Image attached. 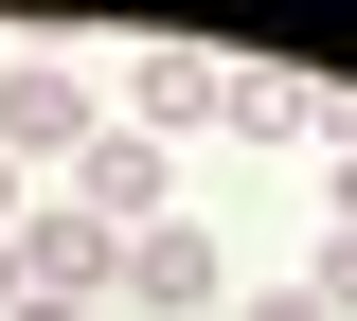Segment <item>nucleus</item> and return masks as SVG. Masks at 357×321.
Listing matches in <instances>:
<instances>
[{"label":"nucleus","instance_id":"7ed1b4c3","mask_svg":"<svg viewBox=\"0 0 357 321\" xmlns=\"http://www.w3.org/2000/svg\"><path fill=\"white\" fill-rule=\"evenodd\" d=\"M18 304H107V268H126V232L107 214H72V196H18Z\"/></svg>","mask_w":357,"mask_h":321},{"label":"nucleus","instance_id":"1a4fd4ad","mask_svg":"<svg viewBox=\"0 0 357 321\" xmlns=\"http://www.w3.org/2000/svg\"><path fill=\"white\" fill-rule=\"evenodd\" d=\"M232 321H321V304H304V285H250V304H232Z\"/></svg>","mask_w":357,"mask_h":321},{"label":"nucleus","instance_id":"20e7f679","mask_svg":"<svg viewBox=\"0 0 357 321\" xmlns=\"http://www.w3.org/2000/svg\"><path fill=\"white\" fill-rule=\"evenodd\" d=\"M126 125H143V143H178V125H232V54L161 36V54H143V90H126Z\"/></svg>","mask_w":357,"mask_h":321},{"label":"nucleus","instance_id":"f257e3e1","mask_svg":"<svg viewBox=\"0 0 357 321\" xmlns=\"http://www.w3.org/2000/svg\"><path fill=\"white\" fill-rule=\"evenodd\" d=\"M89 143H107V107H89V72H72V54H0V161H18V179H36V161L72 179Z\"/></svg>","mask_w":357,"mask_h":321},{"label":"nucleus","instance_id":"9b49d317","mask_svg":"<svg viewBox=\"0 0 357 321\" xmlns=\"http://www.w3.org/2000/svg\"><path fill=\"white\" fill-rule=\"evenodd\" d=\"M0 232H18V161H0Z\"/></svg>","mask_w":357,"mask_h":321},{"label":"nucleus","instance_id":"f03ea898","mask_svg":"<svg viewBox=\"0 0 357 321\" xmlns=\"http://www.w3.org/2000/svg\"><path fill=\"white\" fill-rule=\"evenodd\" d=\"M107 304H126V321H232V250H215L197 214H161V232H126Z\"/></svg>","mask_w":357,"mask_h":321},{"label":"nucleus","instance_id":"f8f14e48","mask_svg":"<svg viewBox=\"0 0 357 321\" xmlns=\"http://www.w3.org/2000/svg\"><path fill=\"white\" fill-rule=\"evenodd\" d=\"M0 304H18V250H0Z\"/></svg>","mask_w":357,"mask_h":321},{"label":"nucleus","instance_id":"6e6552de","mask_svg":"<svg viewBox=\"0 0 357 321\" xmlns=\"http://www.w3.org/2000/svg\"><path fill=\"white\" fill-rule=\"evenodd\" d=\"M321 232H357V125L321 143Z\"/></svg>","mask_w":357,"mask_h":321},{"label":"nucleus","instance_id":"9d476101","mask_svg":"<svg viewBox=\"0 0 357 321\" xmlns=\"http://www.w3.org/2000/svg\"><path fill=\"white\" fill-rule=\"evenodd\" d=\"M0 321H107V304H0Z\"/></svg>","mask_w":357,"mask_h":321},{"label":"nucleus","instance_id":"423d86ee","mask_svg":"<svg viewBox=\"0 0 357 321\" xmlns=\"http://www.w3.org/2000/svg\"><path fill=\"white\" fill-rule=\"evenodd\" d=\"M232 143H268V161L304 143V90H286V72H250V54H232Z\"/></svg>","mask_w":357,"mask_h":321},{"label":"nucleus","instance_id":"0eeeda50","mask_svg":"<svg viewBox=\"0 0 357 321\" xmlns=\"http://www.w3.org/2000/svg\"><path fill=\"white\" fill-rule=\"evenodd\" d=\"M304 304H321V321H357V232H321V268H304Z\"/></svg>","mask_w":357,"mask_h":321},{"label":"nucleus","instance_id":"39448f33","mask_svg":"<svg viewBox=\"0 0 357 321\" xmlns=\"http://www.w3.org/2000/svg\"><path fill=\"white\" fill-rule=\"evenodd\" d=\"M72 214H107V232H161V214H178V196H161V143H143V125H107V143L72 161Z\"/></svg>","mask_w":357,"mask_h":321}]
</instances>
